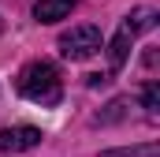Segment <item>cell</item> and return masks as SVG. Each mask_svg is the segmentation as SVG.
Segmentation results:
<instances>
[{
	"label": "cell",
	"instance_id": "52a82bcc",
	"mask_svg": "<svg viewBox=\"0 0 160 157\" xmlns=\"http://www.w3.org/2000/svg\"><path fill=\"white\" fill-rule=\"evenodd\" d=\"M160 146L157 142H145V146H130V150H104L101 157H157Z\"/></svg>",
	"mask_w": 160,
	"mask_h": 157
},
{
	"label": "cell",
	"instance_id": "9c48e42d",
	"mask_svg": "<svg viewBox=\"0 0 160 157\" xmlns=\"http://www.w3.org/2000/svg\"><path fill=\"white\" fill-rule=\"evenodd\" d=\"M142 101H145V109H149V112H157V105H160V90H157V82H149V86L142 90Z\"/></svg>",
	"mask_w": 160,
	"mask_h": 157
},
{
	"label": "cell",
	"instance_id": "6da1fadb",
	"mask_svg": "<svg viewBox=\"0 0 160 157\" xmlns=\"http://www.w3.org/2000/svg\"><path fill=\"white\" fill-rule=\"evenodd\" d=\"M60 71H56V64H48V60H34V64H26L22 71H19V94L26 97V101H38V105H56L60 101Z\"/></svg>",
	"mask_w": 160,
	"mask_h": 157
},
{
	"label": "cell",
	"instance_id": "5b68a950",
	"mask_svg": "<svg viewBox=\"0 0 160 157\" xmlns=\"http://www.w3.org/2000/svg\"><path fill=\"white\" fill-rule=\"evenodd\" d=\"M130 38H134V34H130L127 26H119V34L108 41V60H112V71H119L123 64H127V56H130Z\"/></svg>",
	"mask_w": 160,
	"mask_h": 157
},
{
	"label": "cell",
	"instance_id": "7a4b0ae2",
	"mask_svg": "<svg viewBox=\"0 0 160 157\" xmlns=\"http://www.w3.org/2000/svg\"><path fill=\"white\" fill-rule=\"evenodd\" d=\"M60 52L67 60H89L93 52H101V30L97 26H75L60 38Z\"/></svg>",
	"mask_w": 160,
	"mask_h": 157
},
{
	"label": "cell",
	"instance_id": "8992f818",
	"mask_svg": "<svg viewBox=\"0 0 160 157\" xmlns=\"http://www.w3.org/2000/svg\"><path fill=\"white\" fill-rule=\"evenodd\" d=\"M153 23H157V11H153V8H138V11H130V15H127V23H123V26H127L130 34H138V30H149Z\"/></svg>",
	"mask_w": 160,
	"mask_h": 157
},
{
	"label": "cell",
	"instance_id": "277c9868",
	"mask_svg": "<svg viewBox=\"0 0 160 157\" xmlns=\"http://www.w3.org/2000/svg\"><path fill=\"white\" fill-rule=\"evenodd\" d=\"M75 11V0H38L34 4V19L38 23H60Z\"/></svg>",
	"mask_w": 160,
	"mask_h": 157
},
{
	"label": "cell",
	"instance_id": "3957f363",
	"mask_svg": "<svg viewBox=\"0 0 160 157\" xmlns=\"http://www.w3.org/2000/svg\"><path fill=\"white\" fill-rule=\"evenodd\" d=\"M34 146H41V131L30 127V123H22V127H4V131H0V154H26V150H34Z\"/></svg>",
	"mask_w": 160,
	"mask_h": 157
},
{
	"label": "cell",
	"instance_id": "ba28073f",
	"mask_svg": "<svg viewBox=\"0 0 160 157\" xmlns=\"http://www.w3.org/2000/svg\"><path fill=\"white\" fill-rule=\"evenodd\" d=\"M123 116H127V101H123V97H116V101H112V105L97 116V123H116V120H123Z\"/></svg>",
	"mask_w": 160,
	"mask_h": 157
}]
</instances>
